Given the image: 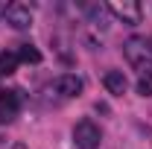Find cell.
Segmentation results:
<instances>
[{
	"label": "cell",
	"instance_id": "cell-4",
	"mask_svg": "<svg viewBox=\"0 0 152 149\" xmlns=\"http://www.w3.org/2000/svg\"><path fill=\"white\" fill-rule=\"evenodd\" d=\"M6 23L15 26V29H29L32 26V12L26 6H20V3H12L6 9Z\"/></svg>",
	"mask_w": 152,
	"mask_h": 149
},
{
	"label": "cell",
	"instance_id": "cell-8",
	"mask_svg": "<svg viewBox=\"0 0 152 149\" xmlns=\"http://www.w3.org/2000/svg\"><path fill=\"white\" fill-rule=\"evenodd\" d=\"M18 53H3L0 56V73H15V67H18Z\"/></svg>",
	"mask_w": 152,
	"mask_h": 149
},
{
	"label": "cell",
	"instance_id": "cell-7",
	"mask_svg": "<svg viewBox=\"0 0 152 149\" xmlns=\"http://www.w3.org/2000/svg\"><path fill=\"white\" fill-rule=\"evenodd\" d=\"M18 58H20V61H29V64H38V61H41V53H38L32 44H20Z\"/></svg>",
	"mask_w": 152,
	"mask_h": 149
},
{
	"label": "cell",
	"instance_id": "cell-1",
	"mask_svg": "<svg viewBox=\"0 0 152 149\" xmlns=\"http://www.w3.org/2000/svg\"><path fill=\"white\" fill-rule=\"evenodd\" d=\"M123 53H126V58H129V64L137 67L140 73H146V70H149V64H152V47H149V41H146V38L132 35L126 44H123Z\"/></svg>",
	"mask_w": 152,
	"mask_h": 149
},
{
	"label": "cell",
	"instance_id": "cell-5",
	"mask_svg": "<svg viewBox=\"0 0 152 149\" xmlns=\"http://www.w3.org/2000/svg\"><path fill=\"white\" fill-rule=\"evenodd\" d=\"M53 88H56V93H61V96L70 99V96H79L82 93V79L73 76V73H61V76H56Z\"/></svg>",
	"mask_w": 152,
	"mask_h": 149
},
{
	"label": "cell",
	"instance_id": "cell-3",
	"mask_svg": "<svg viewBox=\"0 0 152 149\" xmlns=\"http://www.w3.org/2000/svg\"><path fill=\"white\" fill-rule=\"evenodd\" d=\"M108 12H111L117 20H123L126 26H137V23L143 20V12H140V6H137L134 0H111V3H108Z\"/></svg>",
	"mask_w": 152,
	"mask_h": 149
},
{
	"label": "cell",
	"instance_id": "cell-12",
	"mask_svg": "<svg viewBox=\"0 0 152 149\" xmlns=\"http://www.w3.org/2000/svg\"><path fill=\"white\" fill-rule=\"evenodd\" d=\"M12 149H26V146H23V143H15V146H12Z\"/></svg>",
	"mask_w": 152,
	"mask_h": 149
},
{
	"label": "cell",
	"instance_id": "cell-13",
	"mask_svg": "<svg viewBox=\"0 0 152 149\" xmlns=\"http://www.w3.org/2000/svg\"><path fill=\"white\" fill-rule=\"evenodd\" d=\"M149 47H152V38H149Z\"/></svg>",
	"mask_w": 152,
	"mask_h": 149
},
{
	"label": "cell",
	"instance_id": "cell-10",
	"mask_svg": "<svg viewBox=\"0 0 152 149\" xmlns=\"http://www.w3.org/2000/svg\"><path fill=\"white\" fill-rule=\"evenodd\" d=\"M3 105H9V108L18 111V105H20V91H18V88H12V91L3 93Z\"/></svg>",
	"mask_w": 152,
	"mask_h": 149
},
{
	"label": "cell",
	"instance_id": "cell-6",
	"mask_svg": "<svg viewBox=\"0 0 152 149\" xmlns=\"http://www.w3.org/2000/svg\"><path fill=\"white\" fill-rule=\"evenodd\" d=\"M102 85H105V91L114 93V96H123L126 93V76H123V70H108V73L102 76Z\"/></svg>",
	"mask_w": 152,
	"mask_h": 149
},
{
	"label": "cell",
	"instance_id": "cell-9",
	"mask_svg": "<svg viewBox=\"0 0 152 149\" xmlns=\"http://www.w3.org/2000/svg\"><path fill=\"white\" fill-rule=\"evenodd\" d=\"M137 93L140 96H152V70H146V73H140L137 76Z\"/></svg>",
	"mask_w": 152,
	"mask_h": 149
},
{
	"label": "cell",
	"instance_id": "cell-11",
	"mask_svg": "<svg viewBox=\"0 0 152 149\" xmlns=\"http://www.w3.org/2000/svg\"><path fill=\"white\" fill-rule=\"evenodd\" d=\"M12 120H15V108L0 105V123H12Z\"/></svg>",
	"mask_w": 152,
	"mask_h": 149
},
{
	"label": "cell",
	"instance_id": "cell-2",
	"mask_svg": "<svg viewBox=\"0 0 152 149\" xmlns=\"http://www.w3.org/2000/svg\"><path fill=\"white\" fill-rule=\"evenodd\" d=\"M99 140H102V131H99L96 123L79 120V123L73 126V143H76V149H96Z\"/></svg>",
	"mask_w": 152,
	"mask_h": 149
}]
</instances>
